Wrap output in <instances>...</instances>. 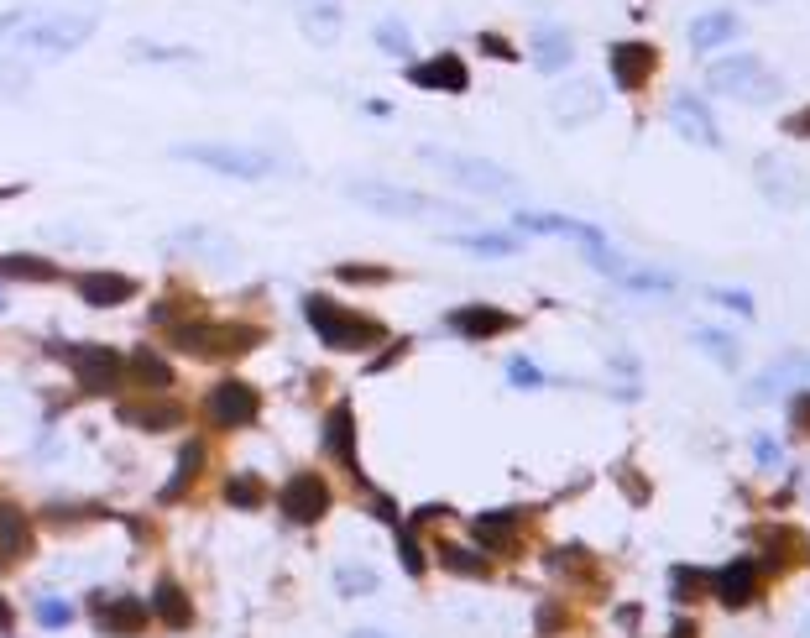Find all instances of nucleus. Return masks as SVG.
Listing matches in <instances>:
<instances>
[{
  "mask_svg": "<svg viewBox=\"0 0 810 638\" xmlns=\"http://www.w3.org/2000/svg\"><path fill=\"white\" fill-rule=\"evenodd\" d=\"M37 612H42V623H48V628H63L68 623V607L63 602H42Z\"/></svg>",
  "mask_w": 810,
  "mask_h": 638,
  "instance_id": "45",
  "label": "nucleus"
},
{
  "mask_svg": "<svg viewBox=\"0 0 810 638\" xmlns=\"http://www.w3.org/2000/svg\"><path fill=\"white\" fill-rule=\"evenodd\" d=\"M575 58L570 48V32L565 27H554V21H544V27L534 32V63L544 68V74H560V68Z\"/></svg>",
  "mask_w": 810,
  "mask_h": 638,
  "instance_id": "22",
  "label": "nucleus"
},
{
  "mask_svg": "<svg viewBox=\"0 0 810 638\" xmlns=\"http://www.w3.org/2000/svg\"><path fill=\"white\" fill-rule=\"evenodd\" d=\"M795 372V361H784V367H774V372H763V382L758 387H748V398L758 403V398H774V393H784V377Z\"/></svg>",
  "mask_w": 810,
  "mask_h": 638,
  "instance_id": "36",
  "label": "nucleus"
},
{
  "mask_svg": "<svg viewBox=\"0 0 810 638\" xmlns=\"http://www.w3.org/2000/svg\"><path fill=\"white\" fill-rule=\"evenodd\" d=\"M607 63H612V84L617 89H638L648 74H654L659 53L648 48V42H617V48L607 53Z\"/></svg>",
  "mask_w": 810,
  "mask_h": 638,
  "instance_id": "10",
  "label": "nucleus"
},
{
  "mask_svg": "<svg viewBox=\"0 0 810 638\" xmlns=\"http://www.w3.org/2000/svg\"><path fill=\"white\" fill-rule=\"evenodd\" d=\"M131 377L142 382V387H152V393L173 387V367H168L162 356H152V351H136V356H131Z\"/></svg>",
  "mask_w": 810,
  "mask_h": 638,
  "instance_id": "27",
  "label": "nucleus"
},
{
  "mask_svg": "<svg viewBox=\"0 0 810 638\" xmlns=\"http://www.w3.org/2000/svg\"><path fill=\"white\" fill-rule=\"evenodd\" d=\"M439 565L455 571V576H486V555H471L466 544H445V550H439Z\"/></svg>",
  "mask_w": 810,
  "mask_h": 638,
  "instance_id": "31",
  "label": "nucleus"
},
{
  "mask_svg": "<svg viewBox=\"0 0 810 638\" xmlns=\"http://www.w3.org/2000/svg\"><path fill=\"white\" fill-rule=\"evenodd\" d=\"M324 450H330L340 466L356 461V419H351V403H335L330 408V419H324Z\"/></svg>",
  "mask_w": 810,
  "mask_h": 638,
  "instance_id": "20",
  "label": "nucleus"
},
{
  "mask_svg": "<svg viewBox=\"0 0 810 638\" xmlns=\"http://www.w3.org/2000/svg\"><path fill=\"white\" fill-rule=\"evenodd\" d=\"M507 377H513V387H544V372L534 367V361H513V367H507Z\"/></svg>",
  "mask_w": 810,
  "mask_h": 638,
  "instance_id": "39",
  "label": "nucleus"
},
{
  "mask_svg": "<svg viewBox=\"0 0 810 638\" xmlns=\"http://www.w3.org/2000/svg\"><path fill=\"white\" fill-rule=\"evenodd\" d=\"M419 157L429 168H439L445 178H455L460 189H471V194H497V199L518 194V178L507 168H497V163H486V157H466V152H450V147H419Z\"/></svg>",
  "mask_w": 810,
  "mask_h": 638,
  "instance_id": "2",
  "label": "nucleus"
},
{
  "mask_svg": "<svg viewBox=\"0 0 810 638\" xmlns=\"http://www.w3.org/2000/svg\"><path fill=\"white\" fill-rule=\"evenodd\" d=\"M340 278L345 283H387V272L382 267H340Z\"/></svg>",
  "mask_w": 810,
  "mask_h": 638,
  "instance_id": "42",
  "label": "nucleus"
},
{
  "mask_svg": "<svg viewBox=\"0 0 810 638\" xmlns=\"http://www.w3.org/2000/svg\"><path fill=\"white\" fill-rule=\"evenodd\" d=\"M743 32V16H732V11H711V16H696L690 21V48H727V42Z\"/></svg>",
  "mask_w": 810,
  "mask_h": 638,
  "instance_id": "19",
  "label": "nucleus"
},
{
  "mask_svg": "<svg viewBox=\"0 0 810 638\" xmlns=\"http://www.w3.org/2000/svg\"><path fill=\"white\" fill-rule=\"evenodd\" d=\"M696 346H701L711 361H722L727 372H737V367H743V351H737V340H732V335H722V330H696Z\"/></svg>",
  "mask_w": 810,
  "mask_h": 638,
  "instance_id": "29",
  "label": "nucleus"
},
{
  "mask_svg": "<svg viewBox=\"0 0 810 638\" xmlns=\"http://www.w3.org/2000/svg\"><path fill=\"white\" fill-rule=\"evenodd\" d=\"M549 105H554V116H560V126H581V121H591L601 110V89L591 79H575L565 89H554Z\"/></svg>",
  "mask_w": 810,
  "mask_h": 638,
  "instance_id": "14",
  "label": "nucleus"
},
{
  "mask_svg": "<svg viewBox=\"0 0 810 638\" xmlns=\"http://www.w3.org/2000/svg\"><path fill=\"white\" fill-rule=\"evenodd\" d=\"M0 550L6 555L32 550V529H27V518H21V508H0Z\"/></svg>",
  "mask_w": 810,
  "mask_h": 638,
  "instance_id": "26",
  "label": "nucleus"
},
{
  "mask_svg": "<svg viewBox=\"0 0 810 638\" xmlns=\"http://www.w3.org/2000/svg\"><path fill=\"white\" fill-rule=\"evenodd\" d=\"M340 6L335 0H304V6H298V27H304V37L309 42H319V48H330V42L340 37Z\"/></svg>",
  "mask_w": 810,
  "mask_h": 638,
  "instance_id": "18",
  "label": "nucleus"
},
{
  "mask_svg": "<svg viewBox=\"0 0 810 638\" xmlns=\"http://www.w3.org/2000/svg\"><path fill=\"white\" fill-rule=\"evenodd\" d=\"M351 638H382V633H351Z\"/></svg>",
  "mask_w": 810,
  "mask_h": 638,
  "instance_id": "52",
  "label": "nucleus"
},
{
  "mask_svg": "<svg viewBox=\"0 0 810 638\" xmlns=\"http://www.w3.org/2000/svg\"><path fill=\"white\" fill-rule=\"evenodd\" d=\"M753 455H758L763 466H779V445L774 440H753Z\"/></svg>",
  "mask_w": 810,
  "mask_h": 638,
  "instance_id": "47",
  "label": "nucleus"
},
{
  "mask_svg": "<svg viewBox=\"0 0 810 638\" xmlns=\"http://www.w3.org/2000/svg\"><path fill=\"white\" fill-rule=\"evenodd\" d=\"M345 194H351L356 204H366V210L398 215V220L460 215V210H450V204H439V199H429V194H413V189H398V184H372V178H356V184H345Z\"/></svg>",
  "mask_w": 810,
  "mask_h": 638,
  "instance_id": "6",
  "label": "nucleus"
},
{
  "mask_svg": "<svg viewBox=\"0 0 810 638\" xmlns=\"http://www.w3.org/2000/svg\"><path fill=\"white\" fill-rule=\"evenodd\" d=\"M513 534H518V513H481L476 518V539L486 550H513Z\"/></svg>",
  "mask_w": 810,
  "mask_h": 638,
  "instance_id": "25",
  "label": "nucleus"
},
{
  "mask_svg": "<svg viewBox=\"0 0 810 638\" xmlns=\"http://www.w3.org/2000/svg\"><path fill=\"white\" fill-rule=\"evenodd\" d=\"M711 299H716V304H732L737 314H753V299H748V293H711Z\"/></svg>",
  "mask_w": 810,
  "mask_h": 638,
  "instance_id": "46",
  "label": "nucleus"
},
{
  "mask_svg": "<svg viewBox=\"0 0 810 638\" xmlns=\"http://www.w3.org/2000/svg\"><path fill=\"white\" fill-rule=\"evenodd\" d=\"M173 157L199 163V168H215L225 178H272L277 173L272 152H262V147H230V142H178Z\"/></svg>",
  "mask_w": 810,
  "mask_h": 638,
  "instance_id": "3",
  "label": "nucleus"
},
{
  "mask_svg": "<svg viewBox=\"0 0 810 638\" xmlns=\"http://www.w3.org/2000/svg\"><path fill=\"white\" fill-rule=\"evenodd\" d=\"M403 351H408V340H398V346H392V351H382V356L372 361V372H382V367H392V361H398Z\"/></svg>",
  "mask_w": 810,
  "mask_h": 638,
  "instance_id": "48",
  "label": "nucleus"
},
{
  "mask_svg": "<svg viewBox=\"0 0 810 638\" xmlns=\"http://www.w3.org/2000/svg\"><path fill=\"white\" fill-rule=\"evenodd\" d=\"M340 591H345V597H366V591H377V571H366V565H345V571H340Z\"/></svg>",
  "mask_w": 810,
  "mask_h": 638,
  "instance_id": "34",
  "label": "nucleus"
},
{
  "mask_svg": "<svg viewBox=\"0 0 810 638\" xmlns=\"http://www.w3.org/2000/svg\"><path fill=\"white\" fill-rule=\"evenodd\" d=\"M790 429L800 440H810V393H795L790 398Z\"/></svg>",
  "mask_w": 810,
  "mask_h": 638,
  "instance_id": "38",
  "label": "nucleus"
},
{
  "mask_svg": "<svg viewBox=\"0 0 810 638\" xmlns=\"http://www.w3.org/2000/svg\"><path fill=\"white\" fill-rule=\"evenodd\" d=\"M455 246H471V252H486V257H507L513 241L507 236H455Z\"/></svg>",
  "mask_w": 810,
  "mask_h": 638,
  "instance_id": "37",
  "label": "nucleus"
},
{
  "mask_svg": "<svg viewBox=\"0 0 810 638\" xmlns=\"http://www.w3.org/2000/svg\"><path fill=\"white\" fill-rule=\"evenodd\" d=\"M147 618H152V607H147V602H136V597H110V602H100V628H105L110 638H131V633H142Z\"/></svg>",
  "mask_w": 810,
  "mask_h": 638,
  "instance_id": "17",
  "label": "nucleus"
},
{
  "mask_svg": "<svg viewBox=\"0 0 810 638\" xmlns=\"http://www.w3.org/2000/svg\"><path fill=\"white\" fill-rule=\"evenodd\" d=\"M408 79L419 84V89H439V95H460V89L471 84L466 63H460L455 53H439V58H429V63H413Z\"/></svg>",
  "mask_w": 810,
  "mask_h": 638,
  "instance_id": "11",
  "label": "nucleus"
},
{
  "mask_svg": "<svg viewBox=\"0 0 810 638\" xmlns=\"http://www.w3.org/2000/svg\"><path fill=\"white\" fill-rule=\"evenodd\" d=\"M277 503H283V513H288L293 523H319L324 513H330V487H324L314 471H298L293 482L283 487V497H277Z\"/></svg>",
  "mask_w": 810,
  "mask_h": 638,
  "instance_id": "9",
  "label": "nucleus"
},
{
  "mask_svg": "<svg viewBox=\"0 0 810 638\" xmlns=\"http://www.w3.org/2000/svg\"><path fill=\"white\" fill-rule=\"evenodd\" d=\"M225 497H230V508H257L262 503V482L257 476H230Z\"/></svg>",
  "mask_w": 810,
  "mask_h": 638,
  "instance_id": "33",
  "label": "nucleus"
},
{
  "mask_svg": "<svg viewBox=\"0 0 810 638\" xmlns=\"http://www.w3.org/2000/svg\"><path fill=\"white\" fill-rule=\"evenodd\" d=\"M518 319L513 314H502L492 304H466V309H455L450 314V330H460L466 340H492V335H507Z\"/></svg>",
  "mask_w": 810,
  "mask_h": 638,
  "instance_id": "13",
  "label": "nucleus"
},
{
  "mask_svg": "<svg viewBox=\"0 0 810 638\" xmlns=\"http://www.w3.org/2000/svg\"><path fill=\"white\" fill-rule=\"evenodd\" d=\"M100 16L95 11H11L0 16V37H6V53L11 58H37V63H53L63 53L84 48L89 37H95Z\"/></svg>",
  "mask_w": 810,
  "mask_h": 638,
  "instance_id": "1",
  "label": "nucleus"
},
{
  "mask_svg": "<svg viewBox=\"0 0 810 638\" xmlns=\"http://www.w3.org/2000/svg\"><path fill=\"white\" fill-rule=\"evenodd\" d=\"M711 576H701V571H685V565H680V571H675V597H701V586H706Z\"/></svg>",
  "mask_w": 810,
  "mask_h": 638,
  "instance_id": "41",
  "label": "nucleus"
},
{
  "mask_svg": "<svg viewBox=\"0 0 810 638\" xmlns=\"http://www.w3.org/2000/svg\"><path fill=\"white\" fill-rule=\"evenodd\" d=\"M669 121L680 126V136H685V142L722 147V136H716V121H711V110H706L696 95H675V105H669Z\"/></svg>",
  "mask_w": 810,
  "mask_h": 638,
  "instance_id": "12",
  "label": "nucleus"
},
{
  "mask_svg": "<svg viewBox=\"0 0 810 638\" xmlns=\"http://www.w3.org/2000/svg\"><path fill=\"white\" fill-rule=\"evenodd\" d=\"M304 314H309V325L319 330L324 346H335V351H366L372 340H382V325L377 319H361V314H345L335 299H304Z\"/></svg>",
  "mask_w": 810,
  "mask_h": 638,
  "instance_id": "4",
  "label": "nucleus"
},
{
  "mask_svg": "<svg viewBox=\"0 0 810 638\" xmlns=\"http://www.w3.org/2000/svg\"><path fill=\"white\" fill-rule=\"evenodd\" d=\"M408 42H413V37H408V27H403L398 16H387L382 27H377V48H382L387 58H403V53H408Z\"/></svg>",
  "mask_w": 810,
  "mask_h": 638,
  "instance_id": "32",
  "label": "nucleus"
},
{
  "mask_svg": "<svg viewBox=\"0 0 810 638\" xmlns=\"http://www.w3.org/2000/svg\"><path fill=\"white\" fill-rule=\"evenodd\" d=\"M711 586H716V597H722V607H748L758 597V565L753 560H732L727 571L711 576Z\"/></svg>",
  "mask_w": 810,
  "mask_h": 638,
  "instance_id": "15",
  "label": "nucleus"
},
{
  "mask_svg": "<svg viewBox=\"0 0 810 638\" xmlns=\"http://www.w3.org/2000/svg\"><path fill=\"white\" fill-rule=\"evenodd\" d=\"M63 356L74 361V372H79V387H84V393H110V387L121 382V372H126V361L115 356L110 346H68Z\"/></svg>",
  "mask_w": 810,
  "mask_h": 638,
  "instance_id": "7",
  "label": "nucleus"
},
{
  "mask_svg": "<svg viewBox=\"0 0 810 638\" xmlns=\"http://www.w3.org/2000/svg\"><path fill=\"white\" fill-rule=\"evenodd\" d=\"M706 84L716 89V95H732V100H748V105H763V100L779 95V79L753 53H732L722 63H711L706 68Z\"/></svg>",
  "mask_w": 810,
  "mask_h": 638,
  "instance_id": "5",
  "label": "nucleus"
},
{
  "mask_svg": "<svg viewBox=\"0 0 810 638\" xmlns=\"http://www.w3.org/2000/svg\"><path fill=\"white\" fill-rule=\"evenodd\" d=\"M21 84H27V74H21V63H0V89H6V95H16Z\"/></svg>",
  "mask_w": 810,
  "mask_h": 638,
  "instance_id": "44",
  "label": "nucleus"
},
{
  "mask_svg": "<svg viewBox=\"0 0 810 638\" xmlns=\"http://www.w3.org/2000/svg\"><path fill=\"white\" fill-rule=\"evenodd\" d=\"M11 628H16V612H11L6 597H0V633H11Z\"/></svg>",
  "mask_w": 810,
  "mask_h": 638,
  "instance_id": "50",
  "label": "nucleus"
},
{
  "mask_svg": "<svg viewBox=\"0 0 810 638\" xmlns=\"http://www.w3.org/2000/svg\"><path fill=\"white\" fill-rule=\"evenodd\" d=\"M518 225H523V231H544V236H575V241H586L591 246V252H601V246H607V241H601V231H596V225H581V220H565V215H518Z\"/></svg>",
  "mask_w": 810,
  "mask_h": 638,
  "instance_id": "21",
  "label": "nucleus"
},
{
  "mask_svg": "<svg viewBox=\"0 0 810 638\" xmlns=\"http://www.w3.org/2000/svg\"><path fill=\"white\" fill-rule=\"evenodd\" d=\"M121 424H131V429H173V424H183V408L178 403H121Z\"/></svg>",
  "mask_w": 810,
  "mask_h": 638,
  "instance_id": "24",
  "label": "nucleus"
},
{
  "mask_svg": "<svg viewBox=\"0 0 810 638\" xmlns=\"http://www.w3.org/2000/svg\"><path fill=\"white\" fill-rule=\"evenodd\" d=\"M481 48L492 53V58H518V48L507 37H497V32H481Z\"/></svg>",
  "mask_w": 810,
  "mask_h": 638,
  "instance_id": "43",
  "label": "nucleus"
},
{
  "mask_svg": "<svg viewBox=\"0 0 810 638\" xmlns=\"http://www.w3.org/2000/svg\"><path fill=\"white\" fill-rule=\"evenodd\" d=\"M199 466H204V445H183V455H178V476L168 487H162V503H173V497H183V487L199 476Z\"/></svg>",
  "mask_w": 810,
  "mask_h": 638,
  "instance_id": "30",
  "label": "nucleus"
},
{
  "mask_svg": "<svg viewBox=\"0 0 810 638\" xmlns=\"http://www.w3.org/2000/svg\"><path fill=\"white\" fill-rule=\"evenodd\" d=\"M131 293H136V283L126 272H84L79 278V299L95 304V309H115V304H126Z\"/></svg>",
  "mask_w": 810,
  "mask_h": 638,
  "instance_id": "16",
  "label": "nucleus"
},
{
  "mask_svg": "<svg viewBox=\"0 0 810 638\" xmlns=\"http://www.w3.org/2000/svg\"><path fill=\"white\" fill-rule=\"evenodd\" d=\"M0 272H6V278H27V283H53L58 278V267L48 262V257H0Z\"/></svg>",
  "mask_w": 810,
  "mask_h": 638,
  "instance_id": "28",
  "label": "nucleus"
},
{
  "mask_svg": "<svg viewBox=\"0 0 810 638\" xmlns=\"http://www.w3.org/2000/svg\"><path fill=\"white\" fill-rule=\"evenodd\" d=\"M131 58H136V63H147V58H152V63H189L194 53H189V48H152V42H131Z\"/></svg>",
  "mask_w": 810,
  "mask_h": 638,
  "instance_id": "35",
  "label": "nucleus"
},
{
  "mask_svg": "<svg viewBox=\"0 0 810 638\" xmlns=\"http://www.w3.org/2000/svg\"><path fill=\"white\" fill-rule=\"evenodd\" d=\"M784 131H790V136H810V110H800V116H790V121H784Z\"/></svg>",
  "mask_w": 810,
  "mask_h": 638,
  "instance_id": "49",
  "label": "nucleus"
},
{
  "mask_svg": "<svg viewBox=\"0 0 810 638\" xmlns=\"http://www.w3.org/2000/svg\"><path fill=\"white\" fill-rule=\"evenodd\" d=\"M675 638H696V623H675Z\"/></svg>",
  "mask_w": 810,
  "mask_h": 638,
  "instance_id": "51",
  "label": "nucleus"
},
{
  "mask_svg": "<svg viewBox=\"0 0 810 638\" xmlns=\"http://www.w3.org/2000/svg\"><path fill=\"white\" fill-rule=\"evenodd\" d=\"M152 618H162L168 628H189L194 623V607H189V597H183L173 581H157L152 586Z\"/></svg>",
  "mask_w": 810,
  "mask_h": 638,
  "instance_id": "23",
  "label": "nucleus"
},
{
  "mask_svg": "<svg viewBox=\"0 0 810 638\" xmlns=\"http://www.w3.org/2000/svg\"><path fill=\"white\" fill-rule=\"evenodd\" d=\"M398 555H403V565H408V576H419V571H424V555H419V539H413V529H403Z\"/></svg>",
  "mask_w": 810,
  "mask_h": 638,
  "instance_id": "40",
  "label": "nucleus"
},
{
  "mask_svg": "<svg viewBox=\"0 0 810 638\" xmlns=\"http://www.w3.org/2000/svg\"><path fill=\"white\" fill-rule=\"evenodd\" d=\"M257 414H262V398H257V387H251V382H220L210 393V419L220 429L257 424Z\"/></svg>",
  "mask_w": 810,
  "mask_h": 638,
  "instance_id": "8",
  "label": "nucleus"
}]
</instances>
